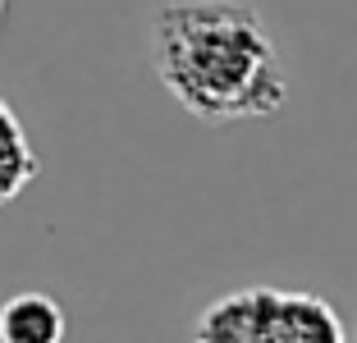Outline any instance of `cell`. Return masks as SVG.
<instances>
[{
  "label": "cell",
  "instance_id": "5b68a950",
  "mask_svg": "<svg viewBox=\"0 0 357 343\" xmlns=\"http://www.w3.org/2000/svg\"><path fill=\"white\" fill-rule=\"evenodd\" d=\"M344 343H357V334H348V339H344Z\"/></svg>",
  "mask_w": 357,
  "mask_h": 343
},
{
  "label": "cell",
  "instance_id": "7a4b0ae2",
  "mask_svg": "<svg viewBox=\"0 0 357 343\" xmlns=\"http://www.w3.org/2000/svg\"><path fill=\"white\" fill-rule=\"evenodd\" d=\"M348 330L321 293L248 284L220 293L192 321V343H344Z\"/></svg>",
  "mask_w": 357,
  "mask_h": 343
},
{
  "label": "cell",
  "instance_id": "6da1fadb",
  "mask_svg": "<svg viewBox=\"0 0 357 343\" xmlns=\"http://www.w3.org/2000/svg\"><path fill=\"white\" fill-rule=\"evenodd\" d=\"M147 51L160 87L211 128L271 119L289 105V69L248 0H165Z\"/></svg>",
  "mask_w": 357,
  "mask_h": 343
},
{
  "label": "cell",
  "instance_id": "277c9868",
  "mask_svg": "<svg viewBox=\"0 0 357 343\" xmlns=\"http://www.w3.org/2000/svg\"><path fill=\"white\" fill-rule=\"evenodd\" d=\"M37 174H42V160L32 151L19 114H14L10 101H0V206H10L14 197H23Z\"/></svg>",
  "mask_w": 357,
  "mask_h": 343
},
{
  "label": "cell",
  "instance_id": "8992f818",
  "mask_svg": "<svg viewBox=\"0 0 357 343\" xmlns=\"http://www.w3.org/2000/svg\"><path fill=\"white\" fill-rule=\"evenodd\" d=\"M0 19H5V0H0Z\"/></svg>",
  "mask_w": 357,
  "mask_h": 343
},
{
  "label": "cell",
  "instance_id": "3957f363",
  "mask_svg": "<svg viewBox=\"0 0 357 343\" xmlns=\"http://www.w3.org/2000/svg\"><path fill=\"white\" fill-rule=\"evenodd\" d=\"M0 343H64V307L51 293H14L0 302Z\"/></svg>",
  "mask_w": 357,
  "mask_h": 343
}]
</instances>
